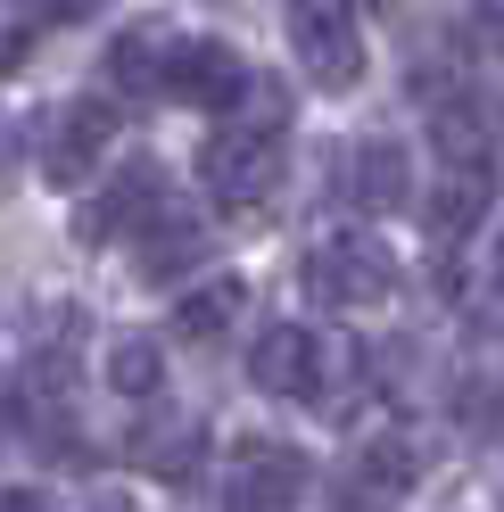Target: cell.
<instances>
[{"label": "cell", "mask_w": 504, "mask_h": 512, "mask_svg": "<svg viewBox=\"0 0 504 512\" xmlns=\"http://www.w3.org/2000/svg\"><path fill=\"white\" fill-rule=\"evenodd\" d=\"M290 50L314 91H356L364 83V34L348 0H290Z\"/></svg>", "instance_id": "obj_3"}, {"label": "cell", "mask_w": 504, "mask_h": 512, "mask_svg": "<svg viewBox=\"0 0 504 512\" xmlns=\"http://www.w3.org/2000/svg\"><path fill=\"white\" fill-rule=\"evenodd\" d=\"M91 512H133V504H124V496H100V504H91Z\"/></svg>", "instance_id": "obj_22"}, {"label": "cell", "mask_w": 504, "mask_h": 512, "mask_svg": "<svg viewBox=\"0 0 504 512\" xmlns=\"http://www.w3.org/2000/svg\"><path fill=\"white\" fill-rule=\"evenodd\" d=\"M157 199H166V166H157V157H133L124 174H108V182L83 199V215H75V240H83V248L133 240V232H141V215H149Z\"/></svg>", "instance_id": "obj_6"}, {"label": "cell", "mask_w": 504, "mask_h": 512, "mask_svg": "<svg viewBox=\"0 0 504 512\" xmlns=\"http://www.w3.org/2000/svg\"><path fill=\"white\" fill-rule=\"evenodd\" d=\"M108 141H116V108L108 100H58L42 116V133H34V166H42V182L75 190V182L100 174Z\"/></svg>", "instance_id": "obj_4"}, {"label": "cell", "mask_w": 504, "mask_h": 512, "mask_svg": "<svg viewBox=\"0 0 504 512\" xmlns=\"http://www.w3.org/2000/svg\"><path fill=\"white\" fill-rule=\"evenodd\" d=\"M174 58H182V34L149 17V25H133V34L116 42L108 75H116V91H133V100H166V83H174Z\"/></svg>", "instance_id": "obj_13"}, {"label": "cell", "mask_w": 504, "mask_h": 512, "mask_svg": "<svg viewBox=\"0 0 504 512\" xmlns=\"http://www.w3.org/2000/svg\"><path fill=\"white\" fill-rule=\"evenodd\" d=\"M471 34L480 50H504V0H471Z\"/></svg>", "instance_id": "obj_19"}, {"label": "cell", "mask_w": 504, "mask_h": 512, "mask_svg": "<svg viewBox=\"0 0 504 512\" xmlns=\"http://www.w3.org/2000/svg\"><path fill=\"white\" fill-rule=\"evenodd\" d=\"M0 182H9V141H0Z\"/></svg>", "instance_id": "obj_24"}, {"label": "cell", "mask_w": 504, "mask_h": 512, "mask_svg": "<svg viewBox=\"0 0 504 512\" xmlns=\"http://www.w3.org/2000/svg\"><path fill=\"white\" fill-rule=\"evenodd\" d=\"M248 380H257L265 397H323V339L306 323H273L248 347Z\"/></svg>", "instance_id": "obj_9"}, {"label": "cell", "mask_w": 504, "mask_h": 512, "mask_svg": "<svg viewBox=\"0 0 504 512\" xmlns=\"http://www.w3.org/2000/svg\"><path fill=\"white\" fill-rule=\"evenodd\" d=\"M108 380L124 397H157V380H166V347H157L149 331H116L108 339Z\"/></svg>", "instance_id": "obj_16"}, {"label": "cell", "mask_w": 504, "mask_h": 512, "mask_svg": "<svg viewBox=\"0 0 504 512\" xmlns=\"http://www.w3.org/2000/svg\"><path fill=\"white\" fill-rule=\"evenodd\" d=\"M306 298L323 306V314L389 306V298H397V256H389V240H372V232L314 240V256H306Z\"/></svg>", "instance_id": "obj_2"}, {"label": "cell", "mask_w": 504, "mask_h": 512, "mask_svg": "<svg viewBox=\"0 0 504 512\" xmlns=\"http://www.w3.org/2000/svg\"><path fill=\"white\" fill-rule=\"evenodd\" d=\"M25 430V380L17 372H0V455H9V438Z\"/></svg>", "instance_id": "obj_18"}, {"label": "cell", "mask_w": 504, "mask_h": 512, "mask_svg": "<svg viewBox=\"0 0 504 512\" xmlns=\"http://www.w3.org/2000/svg\"><path fill=\"white\" fill-rule=\"evenodd\" d=\"M348 190H356V207H372V215H397V207H414V157H405L389 133H372V141H356V157H348Z\"/></svg>", "instance_id": "obj_14"}, {"label": "cell", "mask_w": 504, "mask_h": 512, "mask_svg": "<svg viewBox=\"0 0 504 512\" xmlns=\"http://www.w3.org/2000/svg\"><path fill=\"white\" fill-rule=\"evenodd\" d=\"M480 207H488V166H447V190H438L430 223H438V232H463Z\"/></svg>", "instance_id": "obj_17"}, {"label": "cell", "mask_w": 504, "mask_h": 512, "mask_svg": "<svg viewBox=\"0 0 504 512\" xmlns=\"http://www.w3.org/2000/svg\"><path fill=\"white\" fill-rule=\"evenodd\" d=\"M133 240H141V281H174V273H191L199 256L215 248V240H207V223H199L191 207H166V199L141 215V232H133Z\"/></svg>", "instance_id": "obj_12"}, {"label": "cell", "mask_w": 504, "mask_h": 512, "mask_svg": "<svg viewBox=\"0 0 504 512\" xmlns=\"http://www.w3.org/2000/svg\"><path fill=\"white\" fill-rule=\"evenodd\" d=\"M108 0H42V17H58V25H83V17H100Z\"/></svg>", "instance_id": "obj_20"}, {"label": "cell", "mask_w": 504, "mask_h": 512, "mask_svg": "<svg viewBox=\"0 0 504 512\" xmlns=\"http://www.w3.org/2000/svg\"><path fill=\"white\" fill-rule=\"evenodd\" d=\"M124 455H133L141 471H157V479H191L207 463V422H199L191 405H157L149 422L124 438Z\"/></svg>", "instance_id": "obj_10"}, {"label": "cell", "mask_w": 504, "mask_h": 512, "mask_svg": "<svg viewBox=\"0 0 504 512\" xmlns=\"http://www.w3.org/2000/svg\"><path fill=\"white\" fill-rule=\"evenodd\" d=\"M430 149L447 166H488L496 149V100L471 83H430Z\"/></svg>", "instance_id": "obj_8"}, {"label": "cell", "mask_w": 504, "mask_h": 512, "mask_svg": "<svg viewBox=\"0 0 504 512\" xmlns=\"http://www.w3.org/2000/svg\"><path fill=\"white\" fill-rule=\"evenodd\" d=\"M240 83H248V58H240L232 42H191V34H182V58H174L166 100H182V108H232Z\"/></svg>", "instance_id": "obj_11"}, {"label": "cell", "mask_w": 504, "mask_h": 512, "mask_svg": "<svg viewBox=\"0 0 504 512\" xmlns=\"http://www.w3.org/2000/svg\"><path fill=\"white\" fill-rule=\"evenodd\" d=\"M0 512H50V504H42L34 488H0Z\"/></svg>", "instance_id": "obj_21"}, {"label": "cell", "mask_w": 504, "mask_h": 512, "mask_svg": "<svg viewBox=\"0 0 504 512\" xmlns=\"http://www.w3.org/2000/svg\"><path fill=\"white\" fill-rule=\"evenodd\" d=\"M496 290H504V240H496Z\"/></svg>", "instance_id": "obj_23"}, {"label": "cell", "mask_w": 504, "mask_h": 512, "mask_svg": "<svg viewBox=\"0 0 504 512\" xmlns=\"http://www.w3.org/2000/svg\"><path fill=\"white\" fill-rule=\"evenodd\" d=\"M199 182H207V199L232 207V215L265 207L281 190V133L273 124H248V116H224L199 141Z\"/></svg>", "instance_id": "obj_1"}, {"label": "cell", "mask_w": 504, "mask_h": 512, "mask_svg": "<svg viewBox=\"0 0 504 512\" xmlns=\"http://www.w3.org/2000/svg\"><path fill=\"white\" fill-rule=\"evenodd\" d=\"M314 463L281 438H240L232 463H224V512H290L306 496Z\"/></svg>", "instance_id": "obj_5"}, {"label": "cell", "mask_w": 504, "mask_h": 512, "mask_svg": "<svg viewBox=\"0 0 504 512\" xmlns=\"http://www.w3.org/2000/svg\"><path fill=\"white\" fill-rule=\"evenodd\" d=\"M414 479H422L414 438H364L339 463V512H389V504L414 496Z\"/></svg>", "instance_id": "obj_7"}, {"label": "cell", "mask_w": 504, "mask_h": 512, "mask_svg": "<svg viewBox=\"0 0 504 512\" xmlns=\"http://www.w3.org/2000/svg\"><path fill=\"white\" fill-rule=\"evenodd\" d=\"M240 281L224 273V281H207V290H191V298H182V314H174V331L182 339H191V347H207V339H224L232 323H240Z\"/></svg>", "instance_id": "obj_15"}]
</instances>
